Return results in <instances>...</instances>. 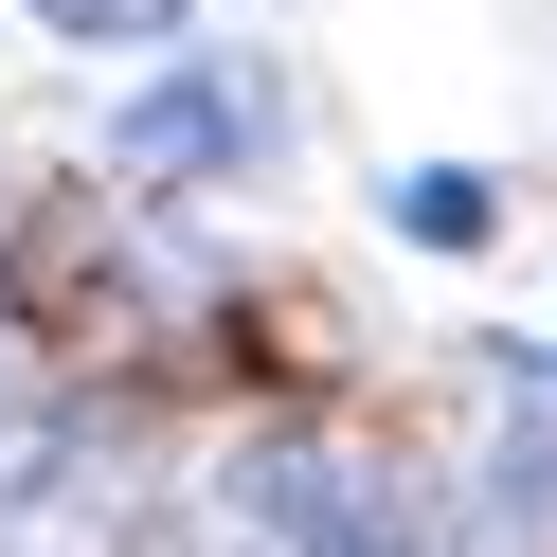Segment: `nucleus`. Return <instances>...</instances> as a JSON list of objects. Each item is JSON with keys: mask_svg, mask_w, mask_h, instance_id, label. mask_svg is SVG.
<instances>
[{"mask_svg": "<svg viewBox=\"0 0 557 557\" xmlns=\"http://www.w3.org/2000/svg\"><path fill=\"white\" fill-rule=\"evenodd\" d=\"M73 54H145V37H181V0H37Z\"/></svg>", "mask_w": 557, "mask_h": 557, "instance_id": "nucleus-4", "label": "nucleus"}, {"mask_svg": "<svg viewBox=\"0 0 557 557\" xmlns=\"http://www.w3.org/2000/svg\"><path fill=\"white\" fill-rule=\"evenodd\" d=\"M396 234H413V252H485V234H504V198H485L468 162H413V181H396Z\"/></svg>", "mask_w": 557, "mask_h": 557, "instance_id": "nucleus-3", "label": "nucleus"}, {"mask_svg": "<svg viewBox=\"0 0 557 557\" xmlns=\"http://www.w3.org/2000/svg\"><path fill=\"white\" fill-rule=\"evenodd\" d=\"M252 504H270V540H306V557H413V521L377 504L342 449H252Z\"/></svg>", "mask_w": 557, "mask_h": 557, "instance_id": "nucleus-1", "label": "nucleus"}, {"mask_svg": "<svg viewBox=\"0 0 557 557\" xmlns=\"http://www.w3.org/2000/svg\"><path fill=\"white\" fill-rule=\"evenodd\" d=\"M109 162H126V181H216V162H252V90H234V73L145 90V109L109 126Z\"/></svg>", "mask_w": 557, "mask_h": 557, "instance_id": "nucleus-2", "label": "nucleus"}]
</instances>
